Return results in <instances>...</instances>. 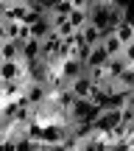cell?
<instances>
[{
	"mask_svg": "<svg viewBox=\"0 0 134 151\" xmlns=\"http://www.w3.org/2000/svg\"><path fill=\"white\" fill-rule=\"evenodd\" d=\"M56 31H59V37H62V39H67V37H70V34H73V31H75V28H73V25H70V20H64V22H62V25H56Z\"/></svg>",
	"mask_w": 134,
	"mask_h": 151,
	"instance_id": "cell-22",
	"label": "cell"
},
{
	"mask_svg": "<svg viewBox=\"0 0 134 151\" xmlns=\"http://www.w3.org/2000/svg\"><path fill=\"white\" fill-rule=\"evenodd\" d=\"M28 14V3H17V0H9V6H6V14L3 20H14V22H22Z\"/></svg>",
	"mask_w": 134,
	"mask_h": 151,
	"instance_id": "cell-9",
	"label": "cell"
},
{
	"mask_svg": "<svg viewBox=\"0 0 134 151\" xmlns=\"http://www.w3.org/2000/svg\"><path fill=\"white\" fill-rule=\"evenodd\" d=\"M115 37H118L120 39V42H131V39H134V25H131V22L129 20H126V17H123V20H120L118 22V25H115Z\"/></svg>",
	"mask_w": 134,
	"mask_h": 151,
	"instance_id": "cell-12",
	"label": "cell"
},
{
	"mask_svg": "<svg viewBox=\"0 0 134 151\" xmlns=\"http://www.w3.org/2000/svg\"><path fill=\"white\" fill-rule=\"evenodd\" d=\"M39 146H42V143L31 140V137H20V140H17V151H39Z\"/></svg>",
	"mask_w": 134,
	"mask_h": 151,
	"instance_id": "cell-19",
	"label": "cell"
},
{
	"mask_svg": "<svg viewBox=\"0 0 134 151\" xmlns=\"http://www.w3.org/2000/svg\"><path fill=\"white\" fill-rule=\"evenodd\" d=\"M67 20H70V25H73L75 31H81V28L90 22V11H87V9H73L67 14Z\"/></svg>",
	"mask_w": 134,
	"mask_h": 151,
	"instance_id": "cell-13",
	"label": "cell"
},
{
	"mask_svg": "<svg viewBox=\"0 0 134 151\" xmlns=\"http://www.w3.org/2000/svg\"><path fill=\"white\" fill-rule=\"evenodd\" d=\"M59 73H62V78L70 84V81L78 78L81 73H87V65H84V59H78V56H67V59H62Z\"/></svg>",
	"mask_w": 134,
	"mask_h": 151,
	"instance_id": "cell-3",
	"label": "cell"
},
{
	"mask_svg": "<svg viewBox=\"0 0 134 151\" xmlns=\"http://www.w3.org/2000/svg\"><path fill=\"white\" fill-rule=\"evenodd\" d=\"M3 31H6V39H14V42H20L22 22H14V20H3Z\"/></svg>",
	"mask_w": 134,
	"mask_h": 151,
	"instance_id": "cell-17",
	"label": "cell"
},
{
	"mask_svg": "<svg viewBox=\"0 0 134 151\" xmlns=\"http://www.w3.org/2000/svg\"><path fill=\"white\" fill-rule=\"evenodd\" d=\"M0 78L3 81L25 78V62L22 59H0Z\"/></svg>",
	"mask_w": 134,
	"mask_h": 151,
	"instance_id": "cell-4",
	"label": "cell"
},
{
	"mask_svg": "<svg viewBox=\"0 0 134 151\" xmlns=\"http://www.w3.org/2000/svg\"><path fill=\"white\" fill-rule=\"evenodd\" d=\"M39 56H42V39L28 37L25 42L20 45V59L22 62H34V59H39Z\"/></svg>",
	"mask_w": 134,
	"mask_h": 151,
	"instance_id": "cell-6",
	"label": "cell"
},
{
	"mask_svg": "<svg viewBox=\"0 0 134 151\" xmlns=\"http://www.w3.org/2000/svg\"><path fill=\"white\" fill-rule=\"evenodd\" d=\"M129 151H134V148H129Z\"/></svg>",
	"mask_w": 134,
	"mask_h": 151,
	"instance_id": "cell-26",
	"label": "cell"
},
{
	"mask_svg": "<svg viewBox=\"0 0 134 151\" xmlns=\"http://www.w3.org/2000/svg\"><path fill=\"white\" fill-rule=\"evenodd\" d=\"M120 123H123V112H120V106H109V109H103V112L98 115L95 120H92V132L109 134V132L118 129Z\"/></svg>",
	"mask_w": 134,
	"mask_h": 151,
	"instance_id": "cell-1",
	"label": "cell"
},
{
	"mask_svg": "<svg viewBox=\"0 0 134 151\" xmlns=\"http://www.w3.org/2000/svg\"><path fill=\"white\" fill-rule=\"evenodd\" d=\"M6 39V31H3V20H0V42Z\"/></svg>",
	"mask_w": 134,
	"mask_h": 151,
	"instance_id": "cell-24",
	"label": "cell"
},
{
	"mask_svg": "<svg viewBox=\"0 0 134 151\" xmlns=\"http://www.w3.org/2000/svg\"><path fill=\"white\" fill-rule=\"evenodd\" d=\"M92 87H95V81H92V76H90V73H81L78 78L70 81V92H73L75 98H90Z\"/></svg>",
	"mask_w": 134,
	"mask_h": 151,
	"instance_id": "cell-5",
	"label": "cell"
},
{
	"mask_svg": "<svg viewBox=\"0 0 134 151\" xmlns=\"http://www.w3.org/2000/svg\"><path fill=\"white\" fill-rule=\"evenodd\" d=\"M106 59H109L106 48L98 42V45H92V48H90V53H87L84 65H87V70H92V67H103V65H106Z\"/></svg>",
	"mask_w": 134,
	"mask_h": 151,
	"instance_id": "cell-7",
	"label": "cell"
},
{
	"mask_svg": "<svg viewBox=\"0 0 134 151\" xmlns=\"http://www.w3.org/2000/svg\"><path fill=\"white\" fill-rule=\"evenodd\" d=\"M81 37H84V42H87V45H98V42L103 39V34H101V28H98V25L87 22V25L81 28Z\"/></svg>",
	"mask_w": 134,
	"mask_h": 151,
	"instance_id": "cell-15",
	"label": "cell"
},
{
	"mask_svg": "<svg viewBox=\"0 0 134 151\" xmlns=\"http://www.w3.org/2000/svg\"><path fill=\"white\" fill-rule=\"evenodd\" d=\"M28 28H31V37H34V39H45L50 31H53V25H50L48 17H39V20H37V22H31Z\"/></svg>",
	"mask_w": 134,
	"mask_h": 151,
	"instance_id": "cell-11",
	"label": "cell"
},
{
	"mask_svg": "<svg viewBox=\"0 0 134 151\" xmlns=\"http://www.w3.org/2000/svg\"><path fill=\"white\" fill-rule=\"evenodd\" d=\"M3 134H6V120L0 118V137H3Z\"/></svg>",
	"mask_w": 134,
	"mask_h": 151,
	"instance_id": "cell-23",
	"label": "cell"
},
{
	"mask_svg": "<svg viewBox=\"0 0 134 151\" xmlns=\"http://www.w3.org/2000/svg\"><path fill=\"white\" fill-rule=\"evenodd\" d=\"M118 84L123 87V90H134V67H126L123 76L118 78Z\"/></svg>",
	"mask_w": 134,
	"mask_h": 151,
	"instance_id": "cell-18",
	"label": "cell"
},
{
	"mask_svg": "<svg viewBox=\"0 0 134 151\" xmlns=\"http://www.w3.org/2000/svg\"><path fill=\"white\" fill-rule=\"evenodd\" d=\"M101 45L106 48V53H109V56H120V50H123V42L115 37V31H112V34H106V37L101 39Z\"/></svg>",
	"mask_w": 134,
	"mask_h": 151,
	"instance_id": "cell-16",
	"label": "cell"
},
{
	"mask_svg": "<svg viewBox=\"0 0 134 151\" xmlns=\"http://www.w3.org/2000/svg\"><path fill=\"white\" fill-rule=\"evenodd\" d=\"M0 92H3V78H0Z\"/></svg>",
	"mask_w": 134,
	"mask_h": 151,
	"instance_id": "cell-25",
	"label": "cell"
},
{
	"mask_svg": "<svg viewBox=\"0 0 134 151\" xmlns=\"http://www.w3.org/2000/svg\"><path fill=\"white\" fill-rule=\"evenodd\" d=\"M59 45H62V37H59V31L53 28V31L42 39V59H53V56L59 53Z\"/></svg>",
	"mask_w": 134,
	"mask_h": 151,
	"instance_id": "cell-8",
	"label": "cell"
},
{
	"mask_svg": "<svg viewBox=\"0 0 134 151\" xmlns=\"http://www.w3.org/2000/svg\"><path fill=\"white\" fill-rule=\"evenodd\" d=\"M0 151H17V140L9 137V134H3L0 137Z\"/></svg>",
	"mask_w": 134,
	"mask_h": 151,
	"instance_id": "cell-21",
	"label": "cell"
},
{
	"mask_svg": "<svg viewBox=\"0 0 134 151\" xmlns=\"http://www.w3.org/2000/svg\"><path fill=\"white\" fill-rule=\"evenodd\" d=\"M22 98H25L31 106H39V104H45V101L50 98L48 84H42V81H28V78H25V90H22Z\"/></svg>",
	"mask_w": 134,
	"mask_h": 151,
	"instance_id": "cell-2",
	"label": "cell"
},
{
	"mask_svg": "<svg viewBox=\"0 0 134 151\" xmlns=\"http://www.w3.org/2000/svg\"><path fill=\"white\" fill-rule=\"evenodd\" d=\"M120 56L126 59V65H129V67H134V39H131V42H126V45H123V50H120Z\"/></svg>",
	"mask_w": 134,
	"mask_h": 151,
	"instance_id": "cell-20",
	"label": "cell"
},
{
	"mask_svg": "<svg viewBox=\"0 0 134 151\" xmlns=\"http://www.w3.org/2000/svg\"><path fill=\"white\" fill-rule=\"evenodd\" d=\"M0 59H20V42L3 39L0 42Z\"/></svg>",
	"mask_w": 134,
	"mask_h": 151,
	"instance_id": "cell-14",
	"label": "cell"
},
{
	"mask_svg": "<svg viewBox=\"0 0 134 151\" xmlns=\"http://www.w3.org/2000/svg\"><path fill=\"white\" fill-rule=\"evenodd\" d=\"M126 67H129V65H126V59H123V56H109V59H106V65H103V70H106L109 78H120Z\"/></svg>",
	"mask_w": 134,
	"mask_h": 151,
	"instance_id": "cell-10",
	"label": "cell"
}]
</instances>
